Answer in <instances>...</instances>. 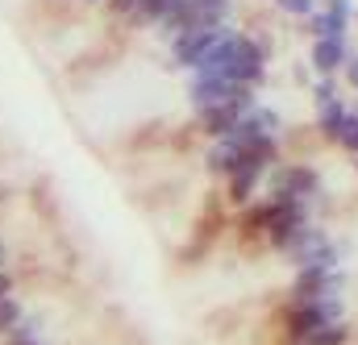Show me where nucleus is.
<instances>
[{"instance_id":"obj_1","label":"nucleus","mask_w":358,"mask_h":345,"mask_svg":"<svg viewBox=\"0 0 358 345\" xmlns=\"http://www.w3.org/2000/svg\"><path fill=\"white\" fill-rule=\"evenodd\" d=\"M313 191H317V175L308 171V167H287L283 179H279V196H292V200H304L308 204Z\"/></svg>"},{"instance_id":"obj_2","label":"nucleus","mask_w":358,"mask_h":345,"mask_svg":"<svg viewBox=\"0 0 358 345\" xmlns=\"http://www.w3.org/2000/svg\"><path fill=\"white\" fill-rule=\"evenodd\" d=\"M25 312H29V308H25V300H21L17 291H13V295H4V300H0V337H4V333H13V329L25 321Z\"/></svg>"},{"instance_id":"obj_3","label":"nucleus","mask_w":358,"mask_h":345,"mask_svg":"<svg viewBox=\"0 0 358 345\" xmlns=\"http://www.w3.org/2000/svg\"><path fill=\"white\" fill-rule=\"evenodd\" d=\"M346 337H350V329H346V321H338V325H321V329H313L300 345H346Z\"/></svg>"},{"instance_id":"obj_4","label":"nucleus","mask_w":358,"mask_h":345,"mask_svg":"<svg viewBox=\"0 0 358 345\" xmlns=\"http://www.w3.org/2000/svg\"><path fill=\"white\" fill-rule=\"evenodd\" d=\"M338 54H342V50H338V42L317 46V63H321V67H334V63H338Z\"/></svg>"},{"instance_id":"obj_5","label":"nucleus","mask_w":358,"mask_h":345,"mask_svg":"<svg viewBox=\"0 0 358 345\" xmlns=\"http://www.w3.org/2000/svg\"><path fill=\"white\" fill-rule=\"evenodd\" d=\"M17 283H21V279H17V270H0V300H4V295H13V291H17Z\"/></svg>"},{"instance_id":"obj_6","label":"nucleus","mask_w":358,"mask_h":345,"mask_svg":"<svg viewBox=\"0 0 358 345\" xmlns=\"http://www.w3.org/2000/svg\"><path fill=\"white\" fill-rule=\"evenodd\" d=\"M0 270H13V246L4 233H0Z\"/></svg>"},{"instance_id":"obj_7","label":"nucleus","mask_w":358,"mask_h":345,"mask_svg":"<svg viewBox=\"0 0 358 345\" xmlns=\"http://www.w3.org/2000/svg\"><path fill=\"white\" fill-rule=\"evenodd\" d=\"M283 4H287V8H296V13H304V8H308V0H283Z\"/></svg>"},{"instance_id":"obj_8","label":"nucleus","mask_w":358,"mask_h":345,"mask_svg":"<svg viewBox=\"0 0 358 345\" xmlns=\"http://www.w3.org/2000/svg\"><path fill=\"white\" fill-rule=\"evenodd\" d=\"M355 80H358V63H355Z\"/></svg>"}]
</instances>
